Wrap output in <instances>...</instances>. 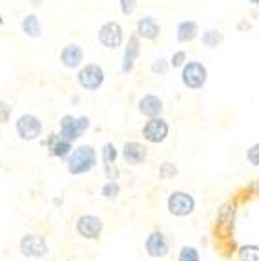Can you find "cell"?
I'll use <instances>...</instances> for the list:
<instances>
[{
	"label": "cell",
	"instance_id": "2e32d148",
	"mask_svg": "<svg viewBox=\"0 0 259 261\" xmlns=\"http://www.w3.org/2000/svg\"><path fill=\"white\" fill-rule=\"evenodd\" d=\"M121 157L128 166H139L146 161L148 148L143 143H139V141H128V143H124V146H122Z\"/></svg>",
	"mask_w": 259,
	"mask_h": 261
},
{
	"label": "cell",
	"instance_id": "7402d4cb",
	"mask_svg": "<svg viewBox=\"0 0 259 261\" xmlns=\"http://www.w3.org/2000/svg\"><path fill=\"white\" fill-rule=\"evenodd\" d=\"M238 261H259V245L248 243L238 248Z\"/></svg>",
	"mask_w": 259,
	"mask_h": 261
},
{
	"label": "cell",
	"instance_id": "ac0fdd59",
	"mask_svg": "<svg viewBox=\"0 0 259 261\" xmlns=\"http://www.w3.org/2000/svg\"><path fill=\"white\" fill-rule=\"evenodd\" d=\"M135 33H137L141 39L153 42V40H157L161 37L159 20H157L156 17H150V15H146V17H141L137 20V24H135Z\"/></svg>",
	"mask_w": 259,
	"mask_h": 261
},
{
	"label": "cell",
	"instance_id": "5b68a950",
	"mask_svg": "<svg viewBox=\"0 0 259 261\" xmlns=\"http://www.w3.org/2000/svg\"><path fill=\"white\" fill-rule=\"evenodd\" d=\"M90 117H86V115H69V113H66V115H62L61 121H59V134L64 137V139L71 141V143H77L79 139H81L82 135H84V132L90 128Z\"/></svg>",
	"mask_w": 259,
	"mask_h": 261
},
{
	"label": "cell",
	"instance_id": "9c48e42d",
	"mask_svg": "<svg viewBox=\"0 0 259 261\" xmlns=\"http://www.w3.org/2000/svg\"><path fill=\"white\" fill-rule=\"evenodd\" d=\"M141 134H143V137H144L146 143L163 144L164 141L168 139V135H170V122L166 121L163 115H159V117H151L144 122Z\"/></svg>",
	"mask_w": 259,
	"mask_h": 261
},
{
	"label": "cell",
	"instance_id": "cb8c5ba5",
	"mask_svg": "<svg viewBox=\"0 0 259 261\" xmlns=\"http://www.w3.org/2000/svg\"><path fill=\"white\" fill-rule=\"evenodd\" d=\"M170 68H172V66H170V59H166V57H156V59L150 62V71L153 75H159V77L168 73Z\"/></svg>",
	"mask_w": 259,
	"mask_h": 261
},
{
	"label": "cell",
	"instance_id": "4316f807",
	"mask_svg": "<svg viewBox=\"0 0 259 261\" xmlns=\"http://www.w3.org/2000/svg\"><path fill=\"white\" fill-rule=\"evenodd\" d=\"M186 61H188L186 51H183V49H177V51H173L172 57H170V66H172L173 70H181Z\"/></svg>",
	"mask_w": 259,
	"mask_h": 261
},
{
	"label": "cell",
	"instance_id": "f546056e",
	"mask_svg": "<svg viewBox=\"0 0 259 261\" xmlns=\"http://www.w3.org/2000/svg\"><path fill=\"white\" fill-rule=\"evenodd\" d=\"M119 6H121V13L124 15V17H130V15L135 11L137 0H119Z\"/></svg>",
	"mask_w": 259,
	"mask_h": 261
},
{
	"label": "cell",
	"instance_id": "7c38bea8",
	"mask_svg": "<svg viewBox=\"0 0 259 261\" xmlns=\"http://www.w3.org/2000/svg\"><path fill=\"white\" fill-rule=\"evenodd\" d=\"M139 55H141V37H139L137 33H132V35L126 39L124 51H122V62H121L122 73L124 75L134 73Z\"/></svg>",
	"mask_w": 259,
	"mask_h": 261
},
{
	"label": "cell",
	"instance_id": "9a60e30c",
	"mask_svg": "<svg viewBox=\"0 0 259 261\" xmlns=\"http://www.w3.org/2000/svg\"><path fill=\"white\" fill-rule=\"evenodd\" d=\"M59 61H61V64L64 66L66 70H79L84 64V49L77 42L66 44L64 48L61 49Z\"/></svg>",
	"mask_w": 259,
	"mask_h": 261
},
{
	"label": "cell",
	"instance_id": "d6a6232c",
	"mask_svg": "<svg viewBox=\"0 0 259 261\" xmlns=\"http://www.w3.org/2000/svg\"><path fill=\"white\" fill-rule=\"evenodd\" d=\"M0 26H4V15L0 13Z\"/></svg>",
	"mask_w": 259,
	"mask_h": 261
},
{
	"label": "cell",
	"instance_id": "30bf717a",
	"mask_svg": "<svg viewBox=\"0 0 259 261\" xmlns=\"http://www.w3.org/2000/svg\"><path fill=\"white\" fill-rule=\"evenodd\" d=\"M75 230H77V234L81 236L82 240L95 241L102 234L104 223L95 214H82V216L77 218V221H75Z\"/></svg>",
	"mask_w": 259,
	"mask_h": 261
},
{
	"label": "cell",
	"instance_id": "83f0119b",
	"mask_svg": "<svg viewBox=\"0 0 259 261\" xmlns=\"http://www.w3.org/2000/svg\"><path fill=\"white\" fill-rule=\"evenodd\" d=\"M246 161L250 163L252 166H255V168H259V141L252 144V146H248V150H246Z\"/></svg>",
	"mask_w": 259,
	"mask_h": 261
},
{
	"label": "cell",
	"instance_id": "4dcf8cb0",
	"mask_svg": "<svg viewBox=\"0 0 259 261\" xmlns=\"http://www.w3.org/2000/svg\"><path fill=\"white\" fill-rule=\"evenodd\" d=\"M44 0H30V4L33 6V8H39V6H42Z\"/></svg>",
	"mask_w": 259,
	"mask_h": 261
},
{
	"label": "cell",
	"instance_id": "8992f818",
	"mask_svg": "<svg viewBox=\"0 0 259 261\" xmlns=\"http://www.w3.org/2000/svg\"><path fill=\"white\" fill-rule=\"evenodd\" d=\"M18 250L28 259H42L49 254V245L40 234H24L18 241Z\"/></svg>",
	"mask_w": 259,
	"mask_h": 261
},
{
	"label": "cell",
	"instance_id": "836d02e7",
	"mask_svg": "<svg viewBox=\"0 0 259 261\" xmlns=\"http://www.w3.org/2000/svg\"><path fill=\"white\" fill-rule=\"evenodd\" d=\"M68 261H73V259H68Z\"/></svg>",
	"mask_w": 259,
	"mask_h": 261
},
{
	"label": "cell",
	"instance_id": "1f68e13d",
	"mask_svg": "<svg viewBox=\"0 0 259 261\" xmlns=\"http://www.w3.org/2000/svg\"><path fill=\"white\" fill-rule=\"evenodd\" d=\"M252 6H255V8H259V0H248Z\"/></svg>",
	"mask_w": 259,
	"mask_h": 261
},
{
	"label": "cell",
	"instance_id": "277c9868",
	"mask_svg": "<svg viewBox=\"0 0 259 261\" xmlns=\"http://www.w3.org/2000/svg\"><path fill=\"white\" fill-rule=\"evenodd\" d=\"M15 132H17L20 141L33 143V141H39L42 137L44 122L35 113H22V115L17 117V121H15Z\"/></svg>",
	"mask_w": 259,
	"mask_h": 261
},
{
	"label": "cell",
	"instance_id": "44dd1931",
	"mask_svg": "<svg viewBox=\"0 0 259 261\" xmlns=\"http://www.w3.org/2000/svg\"><path fill=\"white\" fill-rule=\"evenodd\" d=\"M223 42H225V33L217 28H210L201 33V46L206 49H217Z\"/></svg>",
	"mask_w": 259,
	"mask_h": 261
},
{
	"label": "cell",
	"instance_id": "6da1fadb",
	"mask_svg": "<svg viewBox=\"0 0 259 261\" xmlns=\"http://www.w3.org/2000/svg\"><path fill=\"white\" fill-rule=\"evenodd\" d=\"M97 166V150L91 144H79L66 159V170L71 175L90 174Z\"/></svg>",
	"mask_w": 259,
	"mask_h": 261
},
{
	"label": "cell",
	"instance_id": "e0dca14e",
	"mask_svg": "<svg viewBox=\"0 0 259 261\" xmlns=\"http://www.w3.org/2000/svg\"><path fill=\"white\" fill-rule=\"evenodd\" d=\"M137 110L139 113L146 119H151V117H159L164 113V102L159 95H153V93H146L139 99L137 102Z\"/></svg>",
	"mask_w": 259,
	"mask_h": 261
},
{
	"label": "cell",
	"instance_id": "484cf974",
	"mask_svg": "<svg viewBox=\"0 0 259 261\" xmlns=\"http://www.w3.org/2000/svg\"><path fill=\"white\" fill-rule=\"evenodd\" d=\"M177 261H201V254L195 247H190V245H185V247L179 250Z\"/></svg>",
	"mask_w": 259,
	"mask_h": 261
},
{
	"label": "cell",
	"instance_id": "ffe728a7",
	"mask_svg": "<svg viewBox=\"0 0 259 261\" xmlns=\"http://www.w3.org/2000/svg\"><path fill=\"white\" fill-rule=\"evenodd\" d=\"M20 30L28 39H40L42 37V22L37 13H26L20 20Z\"/></svg>",
	"mask_w": 259,
	"mask_h": 261
},
{
	"label": "cell",
	"instance_id": "ba28073f",
	"mask_svg": "<svg viewBox=\"0 0 259 261\" xmlns=\"http://www.w3.org/2000/svg\"><path fill=\"white\" fill-rule=\"evenodd\" d=\"M100 46L106 49H119L124 44V28L121 22L117 20H108L104 22L102 26L99 28L97 33Z\"/></svg>",
	"mask_w": 259,
	"mask_h": 261
},
{
	"label": "cell",
	"instance_id": "52a82bcc",
	"mask_svg": "<svg viewBox=\"0 0 259 261\" xmlns=\"http://www.w3.org/2000/svg\"><path fill=\"white\" fill-rule=\"evenodd\" d=\"M195 197L190 192L185 190H173L170 192L168 199H166V208L175 218H186L195 212Z\"/></svg>",
	"mask_w": 259,
	"mask_h": 261
},
{
	"label": "cell",
	"instance_id": "7a4b0ae2",
	"mask_svg": "<svg viewBox=\"0 0 259 261\" xmlns=\"http://www.w3.org/2000/svg\"><path fill=\"white\" fill-rule=\"evenodd\" d=\"M181 83L190 92L203 90L208 83V68L197 59L186 61L185 66L181 68Z\"/></svg>",
	"mask_w": 259,
	"mask_h": 261
},
{
	"label": "cell",
	"instance_id": "4fadbf2b",
	"mask_svg": "<svg viewBox=\"0 0 259 261\" xmlns=\"http://www.w3.org/2000/svg\"><path fill=\"white\" fill-rule=\"evenodd\" d=\"M144 252L150 257H166L170 254V240L166 238V234L161 230H153L148 234V238L144 240Z\"/></svg>",
	"mask_w": 259,
	"mask_h": 261
},
{
	"label": "cell",
	"instance_id": "603a6c76",
	"mask_svg": "<svg viewBox=\"0 0 259 261\" xmlns=\"http://www.w3.org/2000/svg\"><path fill=\"white\" fill-rule=\"evenodd\" d=\"M100 196L108 201L117 199V197L121 196V185H119V181H106L100 187Z\"/></svg>",
	"mask_w": 259,
	"mask_h": 261
},
{
	"label": "cell",
	"instance_id": "d6986e66",
	"mask_svg": "<svg viewBox=\"0 0 259 261\" xmlns=\"http://www.w3.org/2000/svg\"><path fill=\"white\" fill-rule=\"evenodd\" d=\"M201 35V31H199V24L197 20H181L175 28V39L177 42L181 44H188V42H194L197 37Z\"/></svg>",
	"mask_w": 259,
	"mask_h": 261
},
{
	"label": "cell",
	"instance_id": "d4e9b609",
	"mask_svg": "<svg viewBox=\"0 0 259 261\" xmlns=\"http://www.w3.org/2000/svg\"><path fill=\"white\" fill-rule=\"evenodd\" d=\"M177 175H179V168L175 163L164 161L163 165L159 166V177L163 179V181H170V179L177 177Z\"/></svg>",
	"mask_w": 259,
	"mask_h": 261
},
{
	"label": "cell",
	"instance_id": "5bb4252c",
	"mask_svg": "<svg viewBox=\"0 0 259 261\" xmlns=\"http://www.w3.org/2000/svg\"><path fill=\"white\" fill-rule=\"evenodd\" d=\"M42 146L48 148L49 157H57V159H68V155L73 150V143L64 139L61 134L51 132V134L42 141Z\"/></svg>",
	"mask_w": 259,
	"mask_h": 261
},
{
	"label": "cell",
	"instance_id": "8fae6325",
	"mask_svg": "<svg viewBox=\"0 0 259 261\" xmlns=\"http://www.w3.org/2000/svg\"><path fill=\"white\" fill-rule=\"evenodd\" d=\"M119 150L113 143H104L100 148V163H102L104 175L108 181H119L121 179V168L117 166Z\"/></svg>",
	"mask_w": 259,
	"mask_h": 261
},
{
	"label": "cell",
	"instance_id": "3957f363",
	"mask_svg": "<svg viewBox=\"0 0 259 261\" xmlns=\"http://www.w3.org/2000/svg\"><path fill=\"white\" fill-rule=\"evenodd\" d=\"M106 81V71L97 62H86L77 70V84L84 92H97Z\"/></svg>",
	"mask_w": 259,
	"mask_h": 261
},
{
	"label": "cell",
	"instance_id": "f1b7e54d",
	"mask_svg": "<svg viewBox=\"0 0 259 261\" xmlns=\"http://www.w3.org/2000/svg\"><path fill=\"white\" fill-rule=\"evenodd\" d=\"M11 113H13V106L6 100H0V124H8L11 121Z\"/></svg>",
	"mask_w": 259,
	"mask_h": 261
}]
</instances>
